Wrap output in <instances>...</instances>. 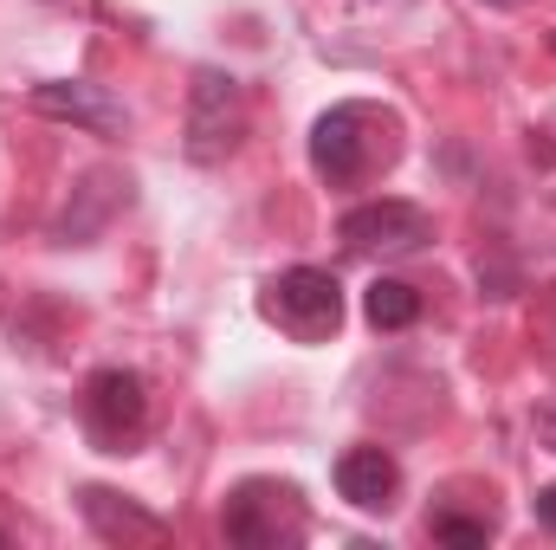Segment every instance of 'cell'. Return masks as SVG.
<instances>
[{
	"label": "cell",
	"instance_id": "cell-5",
	"mask_svg": "<svg viewBox=\"0 0 556 550\" xmlns=\"http://www.w3.org/2000/svg\"><path fill=\"white\" fill-rule=\"evenodd\" d=\"M337 234L356 253H420L433 240V214L415 201H363L337 221Z\"/></svg>",
	"mask_w": 556,
	"mask_h": 550
},
{
	"label": "cell",
	"instance_id": "cell-12",
	"mask_svg": "<svg viewBox=\"0 0 556 550\" xmlns=\"http://www.w3.org/2000/svg\"><path fill=\"white\" fill-rule=\"evenodd\" d=\"M538 525L556 532V486H538Z\"/></svg>",
	"mask_w": 556,
	"mask_h": 550
},
{
	"label": "cell",
	"instance_id": "cell-4",
	"mask_svg": "<svg viewBox=\"0 0 556 550\" xmlns=\"http://www.w3.org/2000/svg\"><path fill=\"white\" fill-rule=\"evenodd\" d=\"M247 137V91L233 72H201L194 78V111H188V155L220 162L233 142Z\"/></svg>",
	"mask_w": 556,
	"mask_h": 550
},
{
	"label": "cell",
	"instance_id": "cell-2",
	"mask_svg": "<svg viewBox=\"0 0 556 550\" xmlns=\"http://www.w3.org/2000/svg\"><path fill=\"white\" fill-rule=\"evenodd\" d=\"M260 311L273 317L285 337L324 343V337H337V324H343V285L324 273V266H285V273L260 291Z\"/></svg>",
	"mask_w": 556,
	"mask_h": 550
},
{
	"label": "cell",
	"instance_id": "cell-13",
	"mask_svg": "<svg viewBox=\"0 0 556 550\" xmlns=\"http://www.w3.org/2000/svg\"><path fill=\"white\" fill-rule=\"evenodd\" d=\"M538 440L556 453V409H538Z\"/></svg>",
	"mask_w": 556,
	"mask_h": 550
},
{
	"label": "cell",
	"instance_id": "cell-10",
	"mask_svg": "<svg viewBox=\"0 0 556 550\" xmlns=\"http://www.w3.org/2000/svg\"><path fill=\"white\" fill-rule=\"evenodd\" d=\"M363 311H369L376 330H408V324L420 317V291L402 285V278H376V285L363 291Z\"/></svg>",
	"mask_w": 556,
	"mask_h": 550
},
{
	"label": "cell",
	"instance_id": "cell-9",
	"mask_svg": "<svg viewBox=\"0 0 556 550\" xmlns=\"http://www.w3.org/2000/svg\"><path fill=\"white\" fill-rule=\"evenodd\" d=\"M85 518H91L104 538H142V545H155V538H162V518H155V512L124 505V499H117V492H104V486H91V492H85Z\"/></svg>",
	"mask_w": 556,
	"mask_h": 550
},
{
	"label": "cell",
	"instance_id": "cell-11",
	"mask_svg": "<svg viewBox=\"0 0 556 550\" xmlns=\"http://www.w3.org/2000/svg\"><path fill=\"white\" fill-rule=\"evenodd\" d=\"M433 538L453 550H485V538H492V525L485 518H459V512H440L433 518Z\"/></svg>",
	"mask_w": 556,
	"mask_h": 550
},
{
	"label": "cell",
	"instance_id": "cell-6",
	"mask_svg": "<svg viewBox=\"0 0 556 550\" xmlns=\"http://www.w3.org/2000/svg\"><path fill=\"white\" fill-rule=\"evenodd\" d=\"M85 421L111 453H124V440H137L142 421H149V389H142L137 370H98L85 389Z\"/></svg>",
	"mask_w": 556,
	"mask_h": 550
},
{
	"label": "cell",
	"instance_id": "cell-1",
	"mask_svg": "<svg viewBox=\"0 0 556 550\" xmlns=\"http://www.w3.org/2000/svg\"><path fill=\"white\" fill-rule=\"evenodd\" d=\"M395 117L389 111H376V104H337V111H324L317 117V130H311V168L330 182V188H356V182H369L376 168H389L395 162Z\"/></svg>",
	"mask_w": 556,
	"mask_h": 550
},
{
	"label": "cell",
	"instance_id": "cell-8",
	"mask_svg": "<svg viewBox=\"0 0 556 550\" xmlns=\"http://www.w3.org/2000/svg\"><path fill=\"white\" fill-rule=\"evenodd\" d=\"M337 492H343L356 512H389L395 492H402L395 453H382V447H350V453L337 460Z\"/></svg>",
	"mask_w": 556,
	"mask_h": 550
},
{
	"label": "cell",
	"instance_id": "cell-14",
	"mask_svg": "<svg viewBox=\"0 0 556 550\" xmlns=\"http://www.w3.org/2000/svg\"><path fill=\"white\" fill-rule=\"evenodd\" d=\"M492 7H511V0H492Z\"/></svg>",
	"mask_w": 556,
	"mask_h": 550
},
{
	"label": "cell",
	"instance_id": "cell-3",
	"mask_svg": "<svg viewBox=\"0 0 556 550\" xmlns=\"http://www.w3.org/2000/svg\"><path fill=\"white\" fill-rule=\"evenodd\" d=\"M220 525H227V545H240V550H285L311 532V518H304V505H298V486H278V479H247V486H233Z\"/></svg>",
	"mask_w": 556,
	"mask_h": 550
},
{
	"label": "cell",
	"instance_id": "cell-7",
	"mask_svg": "<svg viewBox=\"0 0 556 550\" xmlns=\"http://www.w3.org/2000/svg\"><path fill=\"white\" fill-rule=\"evenodd\" d=\"M33 111H39V117H59V124H85V130H98V137H124V130H130V111H124L104 85H85V78L33 85Z\"/></svg>",
	"mask_w": 556,
	"mask_h": 550
}]
</instances>
